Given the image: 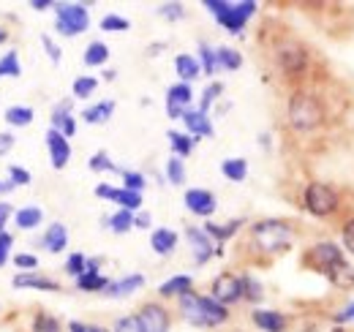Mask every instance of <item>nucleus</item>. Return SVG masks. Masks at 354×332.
Segmentation results:
<instances>
[{
	"instance_id": "nucleus-31",
	"label": "nucleus",
	"mask_w": 354,
	"mask_h": 332,
	"mask_svg": "<svg viewBox=\"0 0 354 332\" xmlns=\"http://www.w3.org/2000/svg\"><path fill=\"white\" fill-rule=\"evenodd\" d=\"M22 77V63H19V52L8 49L6 55H0V80H19Z\"/></svg>"
},
{
	"instance_id": "nucleus-62",
	"label": "nucleus",
	"mask_w": 354,
	"mask_h": 332,
	"mask_svg": "<svg viewBox=\"0 0 354 332\" xmlns=\"http://www.w3.org/2000/svg\"><path fill=\"white\" fill-rule=\"evenodd\" d=\"M6 42H8V30H6V28H0V46H3Z\"/></svg>"
},
{
	"instance_id": "nucleus-34",
	"label": "nucleus",
	"mask_w": 354,
	"mask_h": 332,
	"mask_svg": "<svg viewBox=\"0 0 354 332\" xmlns=\"http://www.w3.org/2000/svg\"><path fill=\"white\" fill-rule=\"evenodd\" d=\"M33 118H36V112L30 107H22V104H14L6 109V123L11 128H25V125L33 123Z\"/></svg>"
},
{
	"instance_id": "nucleus-52",
	"label": "nucleus",
	"mask_w": 354,
	"mask_h": 332,
	"mask_svg": "<svg viewBox=\"0 0 354 332\" xmlns=\"http://www.w3.org/2000/svg\"><path fill=\"white\" fill-rule=\"evenodd\" d=\"M11 250H14V234H11V232H3V234H0V267L8 264Z\"/></svg>"
},
{
	"instance_id": "nucleus-30",
	"label": "nucleus",
	"mask_w": 354,
	"mask_h": 332,
	"mask_svg": "<svg viewBox=\"0 0 354 332\" xmlns=\"http://www.w3.org/2000/svg\"><path fill=\"white\" fill-rule=\"evenodd\" d=\"M167 136H169V145H172L175 158H188L196 150V139L188 136V133H183V131H169Z\"/></svg>"
},
{
	"instance_id": "nucleus-16",
	"label": "nucleus",
	"mask_w": 354,
	"mask_h": 332,
	"mask_svg": "<svg viewBox=\"0 0 354 332\" xmlns=\"http://www.w3.org/2000/svg\"><path fill=\"white\" fill-rule=\"evenodd\" d=\"M71 101H60L55 109H52V115H49V128H55V131H60L66 139H71V136H77V118H74V112H71Z\"/></svg>"
},
{
	"instance_id": "nucleus-29",
	"label": "nucleus",
	"mask_w": 354,
	"mask_h": 332,
	"mask_svg": "<svg viewBox=\"0 0 354 332\" xmlns=\"http://www.w3.org/2000/svg\"><path fill=\"white\" fill-rule=\"evenodd\" d=\"M109 284H112V278H106V275H101V273H93V270H88L82 278H77V281H74V286H77V289L88 291V294H104Z\"/></svg>"
},
{
	"instance_id": "nucleus-21",
	"label": "nucleus",
	"mask_w": 354,
	"mask_h": 332,
	"mask_svg": "<svg viewBox=\"0 0 354 332\" xmlns=\"http://www.w3.org/2000/svg\"><path fill=\"white\" fill-rule=\"evenodd\" d=\"M41 248L49 250V253H63V250L68 248V229H66V223L55 221V223L46 226L44 237H41Z\"/></svg>"
},
{
	"instance_id": "nucleus-46",
	"label": "nucleus",
	"mask_w": 354,
	"mask_h": 332,
	"mask_svg": "<svg viewBox=\"0 0 354 332\" xmlns=\"http://www.w3.org/2000/svg\"><path fill=\"white\" fill-rule=\"evenodd\" d=\"M167 180L172 185H185V166H183V158H169L167 161Z\"/></svg>"
},
{
	"instance_id": "nucleus-19",
	"label": "nucleus",
	"mask_w": 354,
	"mask_h": 332,
	"mask_svg": "<svg viewBox=\"0 0 354 332\" xmlns=\"http://www.w3.org/2000/svg\"><path fill=\"white\" fill-rule=\"evenodd\" d=\"M245 226V221L243 218H232V221H226V223H216V221H207L202 229H205V234L216 243V246H223V243H229L240 229Z\"/></svg>"
},
{
	"instance_id": "nucleus-64",
	"label": "nucleus",
	"mask_w": 354,
	"mask_h": 332,
	"mask_svg": "<svg viewBox=\"0 0 354 332\" xmlns=\"http://www.w3.org/2000/svg\"><path fill=\"white\" fill-rule=\"evenodd\" d=\"M6 191H14V188L8 185V180H6V183H0V194H6Z\"/></svg>"
},
{
	"instance_id": "nucleus-27",
	"label": "nucleus",
	"mask_w": 354,
	"mask_h": 332,
	"mask_svg": "<svg viewBox=\"0 0 354 332\" xmlns=\"http://www.w3.org/2000/svg\"><path fill=\"white\" fill-rule=\"evenodd\" d=\"M112 115H115V101L106 98V101H98V104L88 107V109L82 112V120L88 125H104L112 120Z\"/></svg>"
},
{
	"instance_id": "nucleus-35",
	"label": "nucleus",
	"mask_w": 354,
	"mask_h": 332,
	"mask_svg": "<svg viewBox=\"0 0 354 332\" xmlns=\"http://www.w3.org/2000/svg\"><path fill=\"white\" fill-rule=\"evenodd\" d=\"M240 281H243V302H262L265 299V286L254 278V275H248V273H240Z\"/></svg>"
},
{
	"instance_id": "nucleus-38",
	"label": "nucleus",
	"mask_w": 354,
	"mask_h": 332,
	"mask_svg": "<svg viewBox=\"0 0 354 332\" xmlns=\"http://www.w3.org/2000/svg\"><path fill=\"white\" fill-rule=\"evenodd\" d=\"M30 332H63V324H60V319L55 313L39 311L33 316V322H30Z\"/></svg>"
},
{
	"instance_id": "nucleus-42",
	"label": "nucleus",
	"mask_w": 354,
	"mask_h": 332,
	"mask_svg": "<svg viewBox=\"0 0 354 332\" xmlns=\"http://www.w3.org/2000/svg\"><path fill=\"white\" fill-rule=\"evenodd\" d=\"M115 205L120 210H131V212H139L142 210V194H136V191H129V188H118V199H115Z\"/></svg>"
},
{
	"instance_id": "nucleus-44",
	"label": "nucleus",
	"mask_w": 354,
	"mask_h": 332,
	"mask_svg": "<svg viewBox=\"0 0 354 332\" xmlns=\"http://www.w3.org/2000/svg\"><path fill=\"white\" fill-rule=\"evenodd\" d=\"M88 166H90V172H115V174H123V169L112 164V158H109L104 150H98L95 156H90Z\"/></svg>"
},
{
	"instance_id": "nucleus-9",
	"label": "nucleus",
	"mask_w": 354,
	"mask_h": 332,
	"mask_svg": "<svg viewBox=\"0 0 354 332\" xmlns=\"http://www.w3.org/2000/svg\"><path fill=\"white\" fill-rule=\"evenodd\" d=\"M210 297L216 302H221L223 308H232L237 302H243V281L237 273H221L216 275L213 286H210Z\"/></svg>"
},
{
	"instance_id": "nucleus-28",
	"label": "nucleus",
	"mask_w": 354,
	"mask_h": 332,
	"mask_svg": "<svg viewBox=\"0 0 354 332\" xmlns=\"http://www.w3.org/2000/svg\"><path fill=\"white\" fill-rule=\"evenodd\" d=\"M82 63L88 68H104L109 63V46L104 42H90L85 46V55H82Z\"/></svg>"
},
{
	"instance_id": "nucleus-33",
	"label": "nucleus",
	"mask_w": 354,
	"mask_h": 332,
	"mask_svg": "<svg viewBox=\"0 0 354 332\" xmlns=\"http://www.w3.org/2000/svg\"><path fill=\"white\" fill-rule=\"evenodd\" d=\"M104 223H106L109 232H115V234H129L133 229V212L131 210H115Z\"/></svg>"
},
{
	"instance_id": "nucleus-22",
	"label": "nucleus",
	"mask_w": 354,
	"mask_h": 332,
	"mask_svg": "<svg viewBox=\"0 0 354 332\" xmlns=\"http://www.w3.org/2000/svg\"><path fill=\"white\" fill-rule=\"evenodd\" d=\"M324 278L330 281V286H335V289H341V291L354 289V267L346 259L338 261V264H333V267L324 273Z\"/></svg>"
},
{
	"instance_id": "nucleus-10",
	"label": "nucleus",
	"mask_w": 354,
	"mask_h": 332,
	"mask_svg": "<svg viewBox=\"0 0 354 332\" xmlns=\"http://www.w3.org/2000/svg\"><path fill=\"white\" fill-rule=\"evenodd\" d=\"M136 319L142 324V332H169L172 330V313L161 302H145L136 311Z\"/></svg>"
},
{
	"instance_id": "nucleus-5",
	"label": "nucleus",
	"mask_w": 354,
	"mask_h": 332,
	"mask_svg": "<svg viewBox=\"0 0 354 332\" xmlns=\"http://www.w3.org/2000/svg\"><path fill=\"white\" fill-rule=\"evenodd\" d=\"M90 28V14L85 3H57L55 6V30L63 39H77Z\"/></svg>"
},
{
	"instance_id": "nucleus-1",
	"label": "nucleus",
	"mask_w": 354,
	"mask_h": 332,
	"mask_svg": "<svg viewBox=\"0 0 354 332\" xmlns=\"http://www.w3.org/2000/svg\"><path fill=\"white\" fill-rule=\"evenodd\" d=\"M177 308H180V316L191 327H199V330H213V327H221L229 322V308L216 302L210 294L188 291L185 297L177 299Z\"/></svg>"
},
{
	"instance_id": "nucleus-32",
	"label": "nucleus",
	"mask_w": 354,
	"mask_h": 332,
	"mask_svg": "<svg viewBox=\"0 0 354 332\" xmlns=\"http://www.w3.org/2000/svg\"><path fill=\"white\" fill-rule=\"evenodd\" d=\"M196 60H199V68H202L205 77H216V74L221 71V68H218V55H216V49H213L210 44H199Z\"/></svg>"
},
{
	"instance_id": "nucleus-49",
	"label": "nucleus",
	"mask_w": 354,
	"mask_h": 332,
	"mask_svg": "<svg viewBox=\"0 0 354 332\" xmlns=\"http://www.w3.org/2000/svg\"><path fill=\"white\" fill-rule=\"evenodd\" d=\"M123 188H129V191H136V194H142V188L147 185V180H145V174L142 172H131V169H123Z\"/></svg>"
},
{
	"instance_id": "nucleus-2",
	"label": "nucleus",
	"mask_w": 354,
	"mask_h": 332,
	"mask_svg": "<svg viewBox=\"0 0 354 332\" xmlns=\"http://www.w3.org/2000/svg\"><path fill=\"white\" fill-rule=\"evenodd\" d=\"M292 240H295V229L281 218H262L251 223V246L265 256L286 253L292 248Z\"/></svg>"
},
{
	"instance_id": "nucleus-7",
	"label": "nucleus",
	"mask_w": 354,
	"mask_h": 332,
	"mask_svg": "<svg viewBox=\"0 0 354 332\" xmlns=\"http://www.w3.org/2000/svg\"><path fill=\"white\" fill-rule=\"evenodd\" d=\"M308 63H310L308 49H306L303 44L286 42L275 49V66H278V68H281V74H283V77H289V80L303 77V74L308 71Z\"/></svg>"
},
{
	"instance_id": "nucleus-25",
	"label": "nucleus",
	"mask_w": 354,
	"mask_h": 332,
	"mask_svg": "<svg viewBox=\"0 0 354 332\" xmlns=\"http://www.w3.org/2000/svg\"><path fill=\"white\" fill-rule=\"evenodd\" d=\"M150 248L156 250L158 256H169L177 248V232L169 226H161V229H153L150 234Z\"/></svg>"
},
{
	"instance_id": "nucleus-36",
	"label": "nucleus",
	"mask_w": 354,
	"mask_h": 332,
	"mask_svg": "<svg viewBox=\"0 0 354 332\" xmlns=\"http://www.w3.org/2000/svg\"><path fill=\"white\" fill-rule=\"evenodd\" d=\"M216 55H218V68L221 71H240L243 68V55L234 46H218Z\"/></svg>"
},
{
	"instance_id": "nucleus-61",
	"label": "nucleus",
	"mask_w": 354,
	"mask_h": 332,
	"mask_svg": "<svg viewBox=\"0 0 354 332\" xmlns=\"http://www.w3.org/2000/svg\"><path fill=\"white\" fill-rule=\"evenodd\" d=\"M259 142H262V147H265V150H270V133H262V136H259Z\"/></svg>"
},
{
	"instance_id": "nucleus-51",
	"label": "nucleus",
	"mask_w": 354,
	"mask_h": 332,
	"mask_svg": "<svg viewBox=\"0 0 354 332\" xmlns=\"http://www.w3.org/2000/svg\"><path fill=\"white\" fill-rule=\"evenodd\" d=\"M112 332H142V324H139L136 313H131V316H120V319L115 322Z\"/></svg>"
},
{
	"instance_id": "nucleus-13",
	"label": "nucleus",
	"mask_w": 354,
	"mask_h": 332,
	"mask_svg": "<svg viewBox=\"0 0 354 332\" xmlns=\"http://www.w3.org/2000/svg\"><path fill=\"white\" fill-rule=\"evenodd\" d=\"M183 202H185V208L191 210L194 215H199V218H210V215L218 210L216 194L207 191V188H188V191L183 194Z\"/></svg>"
},
{
	"instance_id": "nucleus-45",
	"label": "nucleus",
	"mask_w": 354,
	"mask_h": 332,
	"mask_svg": "<svg viewBox=\"0 0 354 332\" xmlns=\"http://www.w3.org/2000/svg\"><path fill=\"white\" fill-rule=\"evenodd\" d=\"M158 17L167 19V22H180V19H185V6L183 3H161Z\"/></svg>"
},
{
	"instance_id": "nucleus-43",
	"label": "nucleus",
	"mask_w": 354,
	"mask_h": 332,
	"mask_svg": "<svg viewBox=\"0 0 354 332\" xmlns=\"http://www.w3.org/2000/svg\"><path fill=\"white\" fill-rule=\"evenodd\" d=\"M98 25H101L104 33H126L131 28V22L126 17H120V14H104V19Z\"/></svg>"
},
{
	"instance_id": "nucleus-23",
	"label": "nucleus",
	"mask_w": 354,
	"mask_h": 332,
	"mask_svg": "<svg viewBox=\"0 0 354 332\" xmlns=\"http://www.w3.org/2000/svg\"><path fill=\"white\" fill-rule=\"evenodd\" d=\"M14 223L22 232H33V229H39L44 223V210L39 205H25V208L14 210Z\"/></svg>"
},
{
	"instance_id": "nucleus-57",
	"label": "nucleus",
	"mask_w": 354,
	"mask_h": 332,
	"mask_svg": "<svg viewBox=\"0 0 354 332\" xmlns=\"http://www.w3.org/2000/svg\"><path fill=\"white\" fill-rule=\"evenodd\" d=\"M333 322H335V324H346V322H354V302H349L344 311H338V313L333 316Z\"/></svg>"
},
{
	"instance_id": "nucleus-60",
	"label": "nucleus",
	"mask_w": 354,
	"mask_h": 332,
	"mask_svg": "<svg viewBox=\"0 0 354 332\" xmlns=\"http://www.w3.org/2000/svg\"><path fill=\"white\" fill-rule=\"evenodd\" d=\"M55 0H30V8L33 11H55Z\"/></svg>"
},
{
	"instance_id": "nucleus-20",
	"label": "nucleus",
	"mask_w": 354,
	"mask_h": 332,
	"mask_svg": "<svg viewBox=\"0 0 354 332\" xmlns=\"http://www.w3.org/2000/svg\"><path fill=\"white\" fill-rule=\"evenodd\" d=\"M145 286V275L142 273H131V275H123V278H118V281H112L106 291H104V297H109V299H123V297H131L133 291H139Z\"/></svg>"
},
{
	"instance_id": "nucleus-17",
	"label": "nucleus",
	"mask_w": 354,
	"mask_h": 332,
	"mask_svg": "<svg viewBox=\"0 0 354 332\" xmlns=\"http://www.w3.org/2000/svg\"><path fill=\"white\" fill-rule=\"evenodd\" d=\"M183 123H185V133L194 136V139H210V136L216 133L210 115H205V112H199V109H194V107L183 115Z\"/></svg>"
},
{
	"instance_id": "nucleus-39",
	"label": "nucleus",
	"mask_w": 354,
	"mask_h": 332,
	"mask_svg": "<svg viewBox=\"0 0 354 332\" xmlns=\"http://www.w3.org/2000/svg\"><path fill=\"white\" fill-rule=\"evenodd\" d=\"M63 270H66V275H71L74 281H77V278H82V275L88 273V256H85L82 250H77V253H68V259H66Z\"/></svg>"
},
{
	"instance_id": "nucleus-58",
	"label": "nucleus",
	"mask_w": 354,
	"mask_h": 332,
	"mask_svg": "<svg viewBox=\"0 0 354 332\" xmlns=\"http://www.w3.org/2000/svg\"><path fill=\"white\" fill-rule=\"evenodd\" d=\"M150 223H153L150 212H145V210L133 212V229H150Z\"/></svg>"
},
{
	"instance_id": "nucleus-18",
	"label": "nucleus",
	"mask_w": 354,
	"mask_h": 332,
	"mask_svg": "<svg viewBox=\"0 0 354 332\" xmlns=\"http://www.w3.org/2000/svg\"><path fill=\"white\" fill-rule=\"evenodd\" d=\"M254 327L262 332H286L289 330V319L281 311H267V308H257L251 313Z\"/></svg>"
},
{
	"instance_id": "nucleus-59",
	"label": "nucleus",
	"mask_w": 354,
	"mask_h": 332,
	"mask_svg": "<svg viewBox=\"0 0 354 332\" xmlns=\"http://www.w3.org/2000/svg\"><path fill=\"white\" fill-rule=\"evenodd\" d=\"M68 332H106L104 327H95V324H85V322H71Z\"/></svg>"
},
{
	"instance_id": "nucleus-11",
	"label": "nucleus",
	"mask_w": 354,
	"mask_h": 332,
	"mask_svg": "<svg viewBox=\"0 0 354 332\" xmlns=\"http://www.w3.org/2000/svg\"><path fill=\"white\" fill-rule=\"evenodd\" d=\"M185 240H188L191 253H194V261H196L199 267L207 264L213 256H223V246H216V243L205 234V229H199V226H188V229H185Z\"/></svg>"
},
{
	"instance_id": "nucleus-14",
	"label": "nucleus",
	"mask_w": 354,
	"mask_h": 332,
	"mask_svg": "<svg viewBox=\"0 0 354 332\" xmlns=\"http://www.w3.org/2000/svg\"><path fill=\"white\" fill-rule=\"evenodd\" d=\"M191 104H194V90H191V84L177 82L167 90V115H169L172 120H183V115L191 109Z\"/></svg>"
},
{
	"instance_id": "nucleus-4",
	"label": "nucleus",
	"mask_w": 354,
	"mask_h": 332,
	"mask_svg": "<svg viewBox=\"0 0 354 332\" xmlns=\"http://www.w3.org/2000/svg\"><path fill=\"white\" fill-rule=\"evenodd\" d=\"M205 8L216 17V22L232 36H240L248 25V19L259 11L254 0H240V3H226V0H205Z\"/></svg>"
},
{
	"instance_id": "nucleus-53",
	"label": "nucleus",
	"mask_w": 354,
	"mask_h": 332,
	"mask_svg": "<svg viewBox=\"0 0 354 332\" xmlns=\"http://www.w3.org/2000/svg\"><path fill=\"white\" fill-rule=\"evenodd\" d=\"M95 196H98V199H104V202H112V205H115V199H118V185L98 183V185H95Z\"/></svg>"
},
{
	"instance_id": "nucleus-37",
	"label": "nucleus",
	"mask_w": 354,
	"mask_h": 332,
	"mask_svg": "<svg viewBox=\"0 0 354 332\" xmlns=\"http://www.w3.org/2000/svg\"><path fill=\"white\" fill-rule=\"evenodd\" d=\"M221 174L232 183H243L248 177V161L245 158H226L221 164Z\"/></svg>"
},
{
	"instance_id": "nucleus-54",
	"label": "nucleus",
	"mask_w": 354,
	"mask_h": 332,
	"mask_svg": "<svg viewBox=\"0 0 354 332\" xmlns=\"http://www.w3.org/2000/svg\"><path fill=\"white\" fill-rule=\"evenodd\" d=\"M341 237H344V248L354 256V218L344 221V226H341Z\"/></svg>"
},
{
	"instance_id": "nucleus-40",
	"label": "nucleus",
	"mask_w": 354,
	"mask_h": 332,
	"mask_svg": "<svg viewBox=\"0 0 354 332\" xmlns=\"http://www.w3.org/2000/svg\"><path fill=\"white\" fill-rule=\"evenodd\" d=\"M221 93H223V84L221 82H210L207 87H205V90H202V98H199V107H196V109L207 115V112L216 107V101L221 98Z\"/></svg>"
},
{
	"instance_id": "nucleus-15",
	"label": "nucleus",
	"mask_w": 354,
	"mask_h": 332,
	"mask_svg": "<svg viewBox=\"0 0 354 332\" xmlns=\"http://www.w3.org/2000/svg\"><path fill=\"white\" fill-rule=\"evenodd\" d=\"M11 286L14 289H30V291H60V284L55 278L44 275L41 270H33V273H17L11 278Z\"/></svg>"
},
{
	"instance_id": "nucleus-26",
	"label": "nucleus",
	"mask_w": 354,
	"mask_h": 332,
	"mask_svg": "<svg viewBox=\"0 0 354 332\" xmlns=\"http://www.w3.org/2000/svg\"><path fill=\"white\" fill-rule=\"evenodd\" d=\"M175 74L180 77V82L183 84H191L194 80H199L202 68H199L196 55H185V52H180V55L175 57Z\"/></svg>"
},
{
	"instance_id": "nucleus-48",
	"label": "nucleus",
	"mask_w": 354,
	"mask_h": 332,
	"mask_svg": "<svg viewBox=\"0 0 354 332\" xmlns=\"http://www.w3.org/2000/svg\"><path fill=\"white\" fill-rule=\"evenodd\" d=\"M11 261H14V267H17L19 273H33V270H39V256H36V253H14Z\"/></svg>"
},
{
	"instance_id": "nucleus-6",
	"label": "nucleus",
	"mask_w": 354,
	"mask_h": 332,
	"mask_svg": "<svg viewBox=\"0 0 354 332\" xmlns=\"http://www.w3.org/2000/svg\"><path fill=\"white\" fill-rule=\"evenodd\" d=\"M303 205L313 218H330V215H335V210L341 205V196L333 185L313 180L303 188Z\"/></svg>"
},
{
	"instance_id": "nucleus-50",
	"label": "nucleus",
	"mask_w": 354,
	"mask_h": 332,
	"mask_svg": "<svg viewBox=\"0 0 354 332\" xmlns=\"http://www.w3.org/2000/svg\"><path fill=\"white\" fill-rule=\"evenodd\" d=\"M41 46H44L46 57H49L55 66H60V60H63V49H60V46H57L55 42H52V36L41 33Z\"/></svg>"
},
{
	"instance_id": "nucleus-63",
	"label": "nucleus",
	"mask_w": 354,
	"mask_h": 332,
	"mask_svg": "<svg viewBox=\"0 0 354 332\" xmlns=\"http://www.w3.org/2000/svg\"><path fill=\"white\" fill-rule=\"evenodd\" d=\"M115 77H118V74H115V71H112V68H109V71H104V80H106V82H112V80H115Z\"/></svg>"
},
{
	"instance_id": "nucleus-12",
	"label": "nucleus",
	"mask_w": 354,
	"mask_h": 332,
	"mask_svg": "<svg viewBox=\"0 0 354 332\" xmlns=\"http://www.w3.org/2000/svg\"><path fill=\"white\" fill-rule=\"evenodd\" d=\"M44 142H46V153H49V164L52 169H66L68 161H71V145H68V139L60 133V131H55V128H49L44 133Z\"/></svg>"
},
{
	"instance_id": "nucleus-3",
	"label": "nucleus",
	"mask_w": 354,
	"mask_h": 332,
	"mask_svg": "<svg viewBox=\"0 0 354 332\" xmlns=\"http://www.w3.org/2000/svg\"><path fill=\"white\" fill-rule=\"evenodd\" d=\"M286 118H289V128L297 133H310L319 125L324 123V107L319 101L316 93L310 90H295L289 95L286 104Z\"/></svg>"
},
{
	"instance_id": "nucleus-41",
	"label": "nucleus",
	"mask_w": 354,
	"mask_h": 332,
	"mask_svg": "<svg viewBox=\"0 0 354 332\" xmlns=\"http://www.w3.org/2000/svg\"><path fill=\"white\" fill-rule=\"evenodd\" d=\"M98 90V77H90V74H85V77H77L74 80V84H71V93H74V98H90L93 93Z\"/></svg>"
},
{
	"instance_id": "nucleus-47",
	"label": "nucleus",
	"mask_w": 354,
	"mask_h": 332,
	"mask_svg": "<svg viewBox=\"0 0 354 332\" xmlns=\"http://www.w3.org/2000/svg\"><path fill=\"white\" fill-rule=\"evenodd\" d=\"M30 172L28 169H22L19 164H11L8 166V185L11 188H22V185H30Z\"/></svg>"
},
{
	"instance_id": "nucleus-8",
	"label": "nucleus",
	"mask_w": 354,
	"mask_h": 332,
	"mask_svg": "<svg viewBox=\"0 0 354 332\" xmlns=\"http://www.w3.org/2000/svg\"><path fill=\"white\" fill-rule=\"evenodd\" d=\"M338 261H344V250L338 248L335 243H316V246H310L306 253H303V264L313 270V273H327L333 264H338Z\"/></svg>"
},
{
	"instance_id": "nucleus-55",
	"label": "nucleus",
	"mask_w": 354,
	"mask_h": 332,
	"mask_svg": "<svg viewBox=\"0 0 354 332\" xmlns=\"http://www.w3.org/2000/svg\"><path fill=\"white\" fill-rule=\"evenodd\" d=\"M14 145H17L14 133H11V131H0V158L8 156V153L14 150Z\"/></svg>"
},
{
	"instance_id": "nucleus-56",
	"label": "nucleus",
	"mask_w": 354,
	"mask_h": 332,
	"mask_svg": "<svg viewBox=\"0 0 354 332\" xmlns=\"http://www.w3.org/2000/svg\"><path fill=\"white\" fill-rule=\"evenodd\" d=\"M14 210H17V208H11L8 202H0V234L6 232V226H8V221L14 218Z\"/></svg>"
},
{
	"instance_id": "nucleus-24",
	"label": "nucleus",
	"mask_w": 354,
	"mask_h": 332,
	"mask_svg": "<svg viewBox=\"0 0 354 332\" xmlns=\"http://www.w3.org/2000/svg\"><path fill=\"white\" fill-rule=\"evenodd\" d=\"M188 291H194V278L191 275H172L169 281H164L158 286V297H164V299H180Z\"/></svg>"
}]
</instances>
